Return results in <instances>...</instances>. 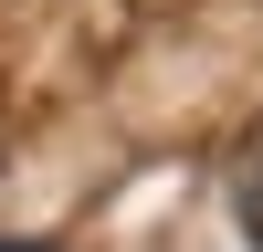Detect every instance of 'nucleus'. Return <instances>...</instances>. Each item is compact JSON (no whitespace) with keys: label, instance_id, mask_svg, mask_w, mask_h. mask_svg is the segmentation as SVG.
Returning <instances> with one entry per match:
<instances>
[{"label":"nucleus","instance_id":"nucleus-1","mask_svg":"<svg viewBox=\"0 0 263 252\" xmlns=\"http://www.w3.org/2000/svg\"><path fill=\"white\" fill-rule=\"evenodd\" d=\"M232 221H242V242L263 252V147H253L242 168H232Z\"/></svg>","mask_w":263,"mask_h":252},{"label":"nucleus","instance_id":"nucleus-2","mask_svg":"<svg viewBox=\"0 0 263 252\" xmlns=\"http://www.w3.org/2000/svg\"><path fill=\"white\" fill-rule=\"evenodd\" d=\"M0 252H42V242H0Z\"/></svg>","mask_w":263,"mask_h":252}]
</instances>
